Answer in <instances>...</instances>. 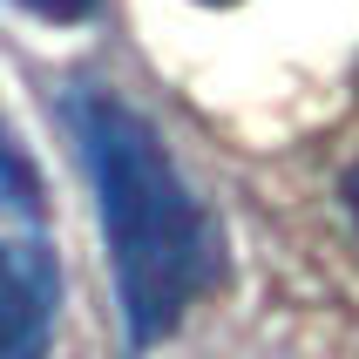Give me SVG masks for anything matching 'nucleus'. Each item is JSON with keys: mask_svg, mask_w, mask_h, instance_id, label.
<instances>
[{"mask_svg": "<svg viewBox=\"0 0 359 359\" xmlns=\"http://www.w3.org/2000/svg\"><path fill=\"white\" fill-rule=\"evenodd\" d=\"M68 122L102 203V238H109L129 339L156 346L224 278V231L170 163L163 136L122 95H75Z\"/></svg>", "mask_w": 359, "mask_h": 359, "instance_id": "f257e3e1", "label": "nucleus"}, {"mask_svg": "<svg viewBox=\"0 0 359 359\" xmlns=\"http://www.w3.org/2000/svg\"><path fill=\"white\" fill-rule=\"evenodd\" d=\"M14 7H27L34 20H55V27H68V20H88V14H95V0H14Z\"/></svg>", "mask_w": 359, "mask_h": 359, "instance_id": "7ed1b4c3", "label": "nucleus"}, {"mask_svg": "<svg viewBox=\"0 0 359 359\" xmlns=\"http://www.w3.org/2000/svg\"><path fill=\"white\" fill-rule=\"evenodd\" d=\"M55 244L41 231L34 170H0V359H48L55 332Z\"/></svg>", "mask_w": 359, "mask_h": 359, "instance_id": "f03ea898", "label": "nucleus"}, {"mask_svg": "<svg viewBox=\"0 0 359 359\" xmlns=\"http://www.w3.org/2000/svg\"><path fill=\"white\" fill-rule=\"evenodd\" d=\"M210 7H224V0H210Z\"/></svg>", "mask_w": 359, "mask_h": 359, "instance_id": "39448f33", "label": "nucleus"}, {"mask_svg": "<svg viewBox=\"0 0 359 359\" xmlns=\"http://www.w3.org/2000/svg\"><path fill=\"white\" fill-rule=\"evenodd\" d=\"M346 210H353V217H359V163H353V170H346Z\"/></svg>", "mask_w": 359, "mask_h": 359, "instance_id": "20e7f679", "label": "nucleus"}]
</instances>
